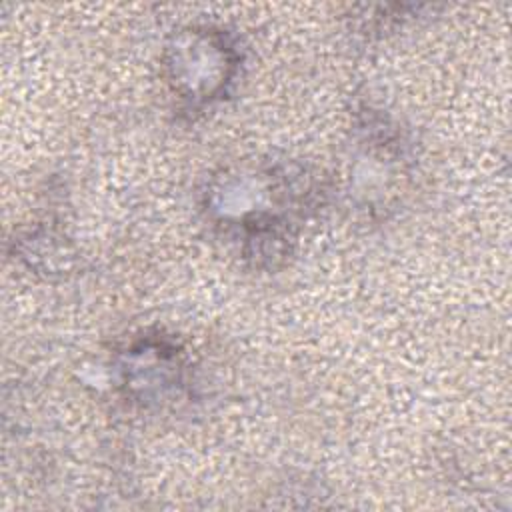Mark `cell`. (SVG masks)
I'll return each instance as SVG.
<instances>
[{
    "label": "cell",
    "mask_w": 512,
    "mask_h": 512,
    "mask_svg": "<svg viewBox=\"0 0 512 512\" xmlns=\"http://www.w3.org/2000/svg\"><path fill=\"white\" fill-rule=\"evenodd\" d=\"M164 68L172 94L198 110L228 92L240 68V52L222 30L188 28L166 48Z\"/></svg>",
    "instance_id": "cell-2"
},
{
    "label": "cell",
    "mask_w": 512,
    "mask_h": 512,
    "mask_svg": "<svg viewBox=\"0 0 512 512\" xmlns=\"http://www.w3.org/2000/svg\"><path fill=\"white\" fill-rule=\"evenodd\" d=\"M118 372L126 394L144 406L162 404L184 384L180 350L160 336H142L120 350Z\"/></svg>",
    "instance_id": "cell-3"
},
{
    "label": "cell",
    "mask_w": 512,
    "mask_h": 512,
    "mask_svg": "<svg viewBox=\"0 0 512 512\" xmlns=\"http://www.w3.org/2000/svg\"><path fill=\"white\" fill-rule=\"evenodd\" d=\"M282 164H256L222 174L210 188L208 212L246 258L272 264L294 242L296 218L304 216L310 184Z\"/></svg>",
    "instance_id": "cell-1"
}]
</instances>
